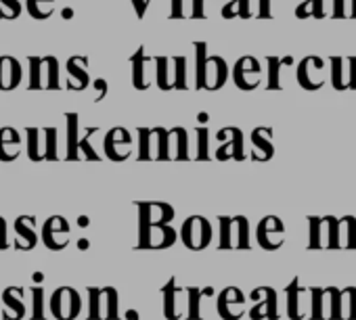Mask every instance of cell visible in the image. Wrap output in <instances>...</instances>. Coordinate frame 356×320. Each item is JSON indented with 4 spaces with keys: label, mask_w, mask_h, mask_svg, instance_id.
Listing matches in <instances>:
<instances>
[{
    "label": "cell",
    "mask_w": 356,
    "mask_h": 320,
    "mask_svg": "<svg viewBox=\"0 0 356 320\" xmlns=\"http://www.w3.org/2000/svg\"><path fill=\"white\" fill-rule=\"evenodd\" d=\"M61 65L53 55L28 57V90H59Z\"/></svg>",
    "instance_id": "1"
},
{
    "label": "cell",
    "mask_w": 356,
    "mask_h": 320,
    "mask_svg": "<svg viewBox=\"0 0 356 320\" xmlns=\"http://www.w3.org/2000/svg\"><path fill=\"white\" fill-rule=\"evenodd\" d=\"M28 134V157L32 162H53L57 157V128H26Z\"/></svg>",
    "instance_id": "2"
},
{
    "label": "cell",
    "mask_w": 356,
    "mask_h": 320,
    "mask_svg": "<svg viewBox=\"0 0 356 320\" xmlns=\"http://www.w3.org/2000/svg\"><path fill=\"white\" fill-rule=\"evenodd\" d=\"M90 291V320H118L120 312H118V291L113 287H105V289H88Z\"/></svg>",
    "instance_id": "3"
},
{
    "label": "cell",
    "mask_w": 356,
    "mask_h": 320,
    "mask_svg": "<svg viewBox=\"0 0 356 320\" xmlns=\"http://www.w3.org/2000/svg\"><path fill=\"white\" fill-rule=\"evenodd\" d=\"M181 241L193 251L206 249L212 241V224L208 222V218H204V216L187 218L181 228Z\"/></svg>",
    "instance_id": "4"
},
{
    "label": "cell",
    "mask_w": 356,
    "mask_h": 320,
    "mask_svg": "<svg viewBox=\"0 0 356 320\" xmlns=\"http://www.w3.org/2000/svg\"><path fill=\"white\" fill-rule=\"evenodd\" d=\"M49 308L57 320H76L82 310V299L74 287H59L51 295Z\"/></svg>",
    "instance_id": "5"
},
{
    "label": "cell",
    "mask_w": 356,
    "mask_h": 320,
    "mask_svg": "<svg viewBox=\"0 0 356 320\" xmlns=\"http://www.w3.org/2000/svg\"><path fill=\"white\" fill-rule=\"evenodd\" d=\"M176 243L172 224H138V249H168Z\"/></svg>",
    "instance_id": "6"
},
{
    "label": "cell",
    "mask_w": 356,
    "mask_h": 320,
    "mask_svg": "<svg viewBox=\"0 0 356 320\" xmlns=\"http://www.w3.org/2000/svg\"><path fill=\"white\" fill-rule=\"evenodd\" d=\"M161 295L165 320H181L187 314V289L178 287L174 276L161 287Z\"/></svg>",
    "instance_id": "7"
},
{
    "label": "cell",
    "mask_w": 356,
    "mask_h": 320,
    "mask_svg": "<svg viewBox=\"0 0 356 320\" xmlns=\"http://www.w3.org/2000/svg\"><path fill=\"white\" fill-rule=\"evenodd\" d=\"M70 222L63 216H51L44 224H42V243L44 247H49L51 251H61L70 245Z\"/></svg>",
    "instance_id": "8"
},
{
    "label": "cell",
    "mask_w": 356,
    "mask_h": 320,
    "mask_svg": "<svg viewBox=\"0 0 356 320\" xmlns=\"http://www.w3.org/2000/svg\"><path fill=\"white\" fill-rule=\"evenodd\" d=\"M256 239L258 245L266 251H275L285 241V224L277 216H266L256 226Z\"/></svg>",
    "instance_id": "9"
},
{
    "label": "cell",
    "mask_w": 356,
    "mask_h": 320,
    "mask_svg": "<svg viewBox=\"0 0 356 320\" xmlns=\"http://www.w3.org/2000/svg\"><path fill=\"white\" fill-rule=\"evenodd\" d=\"M103 151L111 162H124L132 155V136L126 128H111L105 134Z\"/></svg>",
    "instance_id": "10"
},
{
    "label": "cell",
    "mask_w": 356,
    "mask_h": 320,
    "mask_svg": "<svg viewBox=\"0 0 356 320\" xmlns=\"http://www.w3.org/2000/svg\"><path fill=\"white\" fill-rule=\"evenodd\" d=\"M233 80L241 90H254L262 80V65L256 57H241L233 67Z\"/></svg>",
    "instance_id": "11"
},
{
    "label": "cell",
    "mask_w": 356,
    "mask_h": 320,
    "mask_svg": "<svg viewBox=\"0 0 356 320\" xmlns=\"http://www.w3.org/2000/svg\"><path fill=\"white\" fill-rule=\"evenodd\" d=\"M323 67H325V61L321 57H316V55L304 57V61L298 63V71H296L298 84L304 90H318V88H323V84H325Z\"/></svg>",
    "instance_id": "12"
},
{
    "label": "cell",
    "mask_w": 356,
    "mask_h": 320,
    "mask_svg": "<svg viewBox=\"0 0 356 320\" xmlns=\"http://www.w3.org/2000/svg\"><path fill=\"white\" fill-rule=\"evenodd\" d=\"M67 69V82L65 88L72 92H82L90 86V76H88V57L84 55H74L65 63Z\"/></svg>",
    "instance_id": "13"
},
{
    "label": "cell",
    "mask_w": 356,
    "mask_h": 320,
    "mask_svg": "<svg viewBox=\"0 0 356 320\" xmlns=\"http://www.w3.org/2000/svg\"><path fill=\"white\" fill-rule=\"evenodd\" d=\"M218 314L225 320H239L245 314V295L239 287H227L218 297Z\"/></svg>",
    "instance_id": "14"
},
{
    "label": "cell",
    "mask_w": 356,
    "mask_h": 320,
    "mask_svg": "<svg viewBox=\"0 0 356 320\" xmlns=\"http://www.w3.org/2000/svg\"><path fill=\"white\" fill-rule=\"evenodd\" d=\"M262 297V301H256L254 310L250 312L252 320H279L277 310V291L273 287H258L252 293V299Z\"/></svg>",
    "instance_id": "15"
},
{
    "label": "cell",
    "mask_w": 356,
    "mask_h": 320,
    "mask_svg": "<svg viewBox=\"0 0 356 320\" xmlns=\"http://www.w3.org/2000/svg\"><path fill=\"white\" fill-rule=\"evenodd\" d=\"M138 208V224H170L174 220V208L163 201H140Z\"/></svg>",
    "instance_id": "16"
},
{
    "label": "cell",
    "mask_w": 356,
    "mask_h": 320,
    "mask_svg": "<svg viewBox=\"0 0 356 320\" xmlns=\"http://www.w3.org/2000/svg\"><path fill=\"white\" fill-rule=\"evenodd\" d=\"M24 80V67L17 57L11 55H0V90L11 92L19 88Z\"/></svg>",
    "instance_id": "17"
},
{
    "label": "cell",
    "mask_w": 356,
    "mask_h": 320,
    "mask_svg": "<svg viewBox=\"0 0 356 320\" xmlns=\"http://www.w3.org/2000/svg\"><path fill=\"white\" fill-rule=\"evenodd\" d=\"M229 78V65L222 57L212 55L208 57L206 63V71H204V82H202V90H218L227 84Z\"/></svg>",
    "instance_id": "18"
},
{
    "label": "cell",
    "mask_w": 356,
    "mask_h": 320,
    "mask_svg": "<svg viewBox=\"0 0 356 320\" xmlns=\"http://www.w3.org/2000/svg\"><path fill=\"white\" fill-rule=\"evenodd\" d=\"M287 293V314L291 320H304L306 318V299L310 295V289L300 285V278L296 276L289 287L285 289Z\"/></svg>",
    "instance_id": "19"
},
{
    "label": "cell",
    "mask_w": 356,
    "mask_h": 320,
    "mask_svg": "<svg viewBox=\"0 0 356 320\" xmlns=\"http://www.w3.org/2000/svg\"><path fill=\"white\" fill-rule=\"evenodd\" d=\"M130 63H132V86L136 90H147L151 84H153V76L147 74V67L155 63V59L147 57L145 55V47H140L132 57H130Z\"/></svg>",
    "instance_id": "20"
},
{
    "label": "cell",
    "mask_w": 356,
    "mask_h": 320,
    "mask_svg": "<svg viewBox=\"0 0 356 320\" xmlns=\"http://www.w3.org/2000/svg\"><path fill=\"white\" fill-rule=\"evenodd\" d=\"M22 155V136L19 130L5 126L0 128V162H15V159Z\"/></svg>",
    "instance_id": "21"
},
{
    "label": "cell",
    "mask_w": 356,
    "mask_h": 320,
    "mask_svg": "<svg viewBox=\"0 0 356 320\" xmlns=\"http://www.w3.org/2000/svg\"><path fill=\"white\" fill-rule=\"evenodd\" d=\"M34 224H36V218L34 216H19L15 220L13 226H15V237H17V241H15V247L17 249L28 251V249H34L36 247L38 235H36Z\"/></svg>",
    "instance_id": "22"
},
{
    "label": "cell",
    "mask_w": 356,
    "mask_h": 320,
    "mask_svg": "<svg viewBox=\"0 0 356 320\" xmlns=\"http://www.w3.org/2000/svg\"><path fill=\"white\" fill-rule=\"evenodd\" d=\"M5 303V320H22L26 316V301H24V289L22 287H9L3 293Z\"/></svg>",
    "instance_id": "23"
},
{
    "label": "cell",
    "mask_w": 356,
    "mask_h": 320,
    "mask_svg": "<svg viewBox=\"0 0 356 320\" xmlns=\"http://www.w3.org/2000/svg\"><path fill=\"white\" fill-rule=\"evenodd\" d=\"M273 138V130L270 128H256L252 132V159L256 162H268V159L275 155V149L270 144Z\"/></svg>",
    "instance_id": "24"
},
{
    "label": "cell",
    "mask_w": 356,
    "mask_h": 320,
    "mask_svg": "<svg viewBox=\"0 0 356 320\" xmlns=\"http://www.w3.org/2000/svg\"><path fill=\"white\" fill-rule=\"evenodd\" d=\"M229 134H231V140H225V144L218 146L216 151V159H241L245 157V151H243V132L239 128H229Z\"/></svg>",
    "instance_id": "25"
},
{
    "label": "cell",
    "mask_w": 356,
    "mask_h": 320,
    "mask_svg": "<svg viewBox=\"0 0 356 320\" xmlns=\"http://www.w3.org/2000/svg\"><path fill=\"white\" fill-rule=\"evenodd\" d=\"M214 295V289L212 287H206V289H200V287H187V318L189 320H202L204 314H202V301L204 297H212Z\"/></svg>",
    "instance_id": "26"
},
{
    "label": "cell",
    "mask_w": 356,
    "mask_h": 320,
    "mask_svg": "<svg viewBox=\"0 0 356 320\" xmlns=\"http://www.w3.org/2000/svg\"><path fill=\"white\" fill-rule=\"evenodd\" d=\"M155 84L159 90H174L172 57H155Z\"/></svg>",
    "instance_id": "27"
},
{
    "label": "cell",
    "mask_w": 356,
    "mask_h": 320,
    "mask_svg": "<svg viewBox=\"0 0 356 320\" xmlns=\"http://www.w3.org/2000/svg\"><path fill=\"white\" fill-rule=\"evenodd\" d=\"M65 121H67V157L65 159H80V151H78V142H80V115L78 113H65Z\"/></svg>",
    "instance_id": "28"
},
{
    "label": "cell",
    "mask_w": 356,
    "mask_h": 320,
    "mask_svg": "<svg viewBox=\"0 0 356 320\" xmlns=\"http://www.w3.org/2000/svg\"><path fill=\"white\" fill-rule=\"evenodd\" d=\"M268 63V90H281L283 82H281V67H287L293 63V57H266Z\"/></svg>",
    "instance_id": "29"
},
{
    "label": "cell",
    "mask_w": 356,
    "mask_h": 320,
    "mask_svg": "<svg viewBox=\"0 0 356 320\" xmlns=\"http://www.w3.org/2000/svg\"><path fill=\"white\" fill-rule=\"evenodd\" d=\"M28 15L36 22L51 19L55 13V0H26Z\"/></svg>",
    "instance_id": "30"
},
{
    "label": "cell",
    "mask_w": 356,
    "mask_h": 320,
    "mask_svg": "<svg viewBox=\"0 0 356 320\" xmlns=\"http://www.w3.org/2000/svg\"><path fill=\"white\" fill-rule=\"evenodd\" d=\"M343 67H346L343 57H331V84L335 90H350V84H348L350 69H343Z\"/></svg>",
    "instance_id": "31"
},
{
    "label": "cell",
    "mask_w": 356,
    "mask_h": 320,
    "mask_svg": "<svg viewBox=\"0 0 356 320\" xmlns=\"http://www.w3.org/2000/svg\"><path fill=\"white\" fill-rule=\"evenodd\" d=\"M323 239H325V247L329 249H337L341 247V239H339V220L335 216H325L323 218Z\"/></svg>",
    "instance_id": "32"
},
{
    "label": "cell",
    "mask_w": 356,
    "mask_h": 320,
    "mask_svg": "<svg viewBox=\"0 0 356 320\" xmlns=\"http://www.w3.org/2000/svg\"><path fill=\"white\" fill-rule=\"evenodd\" d=\"M155 157V130L140 128L138 130V159H153Z\"/></svg>",
    "instance_id": "33"
},
{
    "label": "cell",
    "mask_w": 356,
    "mask_h": 320,
    "mask_svg": "<svg viewBox=\"0 0 356 320\" xmlns=\"http://www.w3.org/2000/svg\"><path fill=\"white\" fill-rule=\"evenodd\" d=\"M170 138L176 142V151L172 159H189V136L185 128H172L170 130Z\"/></svg>",
    "instance_id": "34"
},
{
    "label": "cell",
    "mask_w": 356,
    "mask_h": 320,
    "mask_svg": "<svg viewBox=\"0 0 356 320\" xmlns=\"http://www.w3.org/2000/svg\"><path fill=\"white\" fill-rule=\"evenodd\" d=\"M220 247L231 249L235 247V218L233 216H220Z\"/></svg>",
    "instance_id": "35"
},
{
    "label": "cell",
    "mask_w": 356,
    "mask_h": 320,
    "mask_svg": "<svg viewBox=\"0 0 356 320\" xmlns=\"http://www.w3.org/2000/svg\"><path fill=\"white\" fill-rule=\"evenodd\" d=\"M155 130V159H170V130L165 128H153Z\"/></svg>",
    "instance_id": "36"
},
{
    "label": "cell",
    "mask_w": 356,
    "mask_h": 320,
    "mask_svg": "<svg viewBox=\"0 0 356 320\" xmlns=\"http://www.w3.org/2000/svg\"><path fill=\"white\" fill-rule=\"evenodd\" d=\"M174 69V90H187V59L185 57H172Z\"/></svg>",
    "instance_id": "37"
},
{
    "label": "cell",
    "mask_w": 356,
    "mask_h": 320,
    "mask_svg": "<svg viewBox=\"0 0 356 320\" xmlns=\"http://www.w3.org/2000/svg\"><path fill=\"white\" fill-rule=\"evenodd\" d=\"M323 13V0H302L296 9V17L298 19H306V17H316L321 19Z\"/></svg>",
    "instance_id": "38"
},
{
    "label": "cell",
    "mask_w": 356,
    "mask_h": 320,
    "mask_svg": "<svg viewBox=\"0 0 356 320\" xmlns=\"http://www.w3.org/2000/svg\"><path fill=\"white\" fill-rule=\"evenodd\" d=\"M235 218V247L248 249L250 247V222L245 216H233Z\"/></svg>",
    "instance_id": "39"
},
{
    "label": "cell",
    "mask_w": 356,
    "mask_h": 320,
    "mask_svg": "<svg viewBox=\"0 0 356 320\" xmlns=\"http://www.w3.org/2000/svg\"><path fill=\"white\" fill-rule=\"evenodd\" d=\"M208 44L206 42H195V88L202 90V82H204V71H206V63H208Z\"/></svg>",
    "instance_id": "40"
},
{
    "label": "cell",
    "mask_w": 356,
    "mask_h": 320,
    "mask_svg": "<svg viewBox=\"0 0 356 320\" xmlns=\"http://www.w3.org/2000/svg\"><path fill=\"white\" fill-rule=\"evenodd\" d=\"M341 312L346 320H356V287L341 291Z\"/></svg>",
    "instance_id": "41"
},
{
    "label": "cell",
    "mask_w": 356,
    "mask_h": 320,
    "mask_svg": "<svg viewBox=\"0 0 356 320\" xmlns=\"http://www.w3.org/2000/svg\"><path fill=\"white\" fill-rule=\"evenodd\" d=\"M222 17L225 19H233V17H250V0H231V3L222 9Z\"/></svg>",
    "instance_id": "42"
},
{
    "label": "cell",
    "mask_w": 356,
    "mask_h": 320,
    "mask_svg": "<svg viewBox=\"0 0 356 320\" xmlns=\"http://www.w3.org/2000/svg\"><path fill=\"white\" fill-rule=\"evenodd\" d=\"M335 19H352L356 17V0H333V13Z\"/></svg>",
    "instance_id": "43"
},
{
    "label": "cell",
    "mask_w": 356,
    "mask_h": 320,
    "mask_svg": "<svg viewBox=\"0 0 356 320\" xmlns=\"http://www.w3.org/2000/svg\"><path fill=\"white\" fill-rule=\"evenodd\" d=\"M323 297H325V289L312 287L310 289V318L312 320H321L325 318V308H323Z\"/></svg>",
    "instance_id": "44"
},
{
    "label": "cell",
    "mask_w": 356,
    "mask_h": 320,
    "mask_svg": "<svg viewBox=\"0 0 356 320\" xmlns=\"http://www.w3.org/2000/svg\"><path fill=\"white\" fill-rule=\"evenodd\" d=\"M308 222H310V243H308V247L310 249L325 247V239H323V218L310 216Z\"/></svg>",
    "instance_id": "45"
},
{
    "label": "cell",
    "mask_w": 356,
    "mask_h": 320,
    "mask_svg": "<svg viewBox=\"0 0 356 320\" xmlns=\"http://www.w3.org/2000/svg\"><path fill=\"white\" fill-rule=\"evenodd\" d=\"M327 295H329V318L331 320H343V312H341V291L335 289V287H329L325 289Z\"/></svg>",
    "instance_id": "46"
},
{
    "label": "cell",
    "mask_w": 356,
    "mask_h": 320,
    "mask_svg": "<svg viewBox=\"0 0 356 320\" xmlns=\"http://www.w3.org/2000/svg\"><path fill=\"white\" fill-rule=\"evenodd\" d=\"M339 226H341V230H346V243H343V247H348V249H356V218L354 216H343L341 220H339Z\"/></svg>",
    "instance_id": "47"
},
{
    "label": "cell",
    "mask_w": 356,
    "mask_h": 320,
    "mask_svg": "<svg viewBox=\"0 0 356 320\" xmlns=\"http://www.w3.org/2000/svg\"><path fill=\"white\" fill-rule=\"evenodd\" d=\"M22 11V0H0V19H17Z\"/></svg>",
    "instance_id": "48"
},
{
    "label": "cell",
    "mask_w": 356,
    "mask_h": 320,
    "mask_svg": "<svg viewBox=\"0 0 356 320\" xmlns=\"http://www.w3.org/2000/svg\"><path fill=\"white\" fill-rule=\"evenodd\" d=\"M97 130H99V128H95V126H92V128H86L84 134H82V138H80V142H78V151L84 153L86 159H95V162H97V159H101V157L97 155V151L90 146V138L97 134Z\"/></svg>",
    "instance_id": "49"
},
{
    "label": "cell",
    "mask_w": 356,
    "mask_h": 320,
    "mask_svg": "<svg viewBox=\"0 0 356 320\" xmlns=\"http://www.w3.org/2000/svg\"><path fill=\"white\" fill-rule=\"evenodd\" d=\"M197 138H200V144H197V159H210L208 157V128H197Z\"/></svg>",
    "instance_id": "50"
},
{
    "label": "cell",
    "mask_w": 356,
    "mask_h": 320,
    "mask_svg": "<svg viewBox=\"0 0 356 320\" xmlns=\"http://www.w3.org/2000/svg\"><path fill=\"white\" fill-rule=\"evenodd\" d=\"M92 88L97 90V94H95V103H101L105 96H107V82L103 80V78H97L95 82H92Z\"/></svg>",
    "instance_id": "51"
},
{
    "label": "cell",
    "mask_w": 356,
    "mask_h": 320,
    "mask_svg": "<svg viewBox=\"0 0 356 320\" xmlns=\"http://www.w3.org/2000/svg\"><path fill=\"white\" fill-rule=\"evenodd\" d=\"M348 69H350V76H348L350 90H356V57H348Z\"/></svg>",
    "instance_id": "52"
},
{
    "label": "cell",
    "mask_w": 356,
    "mask_h": 320,
    "mask_svg": "<svg viewBox=\"0 0 356 320\" xmlns=\"http://www.w3.org/2000/svg\"><path fill=\"white\" fill-rule=\"evenodd\" d=\"M183 5H185V0H172V11H170L172 19H181L185 15L183 13Z\"/></svg>",
    "instance_id": "53"
},
{
    "label": "cell",
    "mask_w": 356,
    "mask_h": 320,
    "mask_svg": "<svg viewBox=\"0 0 356 320\" xmlns=\"http://www.w3.org/2000/svg\"><path fill=\"white\" fill-rule=\"evenodd\" d=\"M9 243H7V222L5 218L0 216V249H7Z\"/></svg>",
    "instance_id": "54"
},
{
    "label": "cell",
    "mask_w": 356,
    "mask_h": 320,
    "mask_svg": "<svg viewBox=\"0 0 356 320\" xmlns=\"http://www.w3.org/2000/svg\"><path fill=\"white\" fill-rule=\"evenodd\" d=\"M134 11H136V17H143L145 11H147V5H149V0H130Z\"/></svg>",
    "instance_id": "55"
},
{
    "label": "cell",
    "mask_w": 356,
    "mask_h": 320,
    "mask_svg": "<svg viewBox=\"0 0 356 320\" xmlns=\"http://www.w3.org/2000/svg\"><path fill=\"white\" fill-rule=\"evenodd\" d=\"M191 17L193 19L206 17V13H204V0H193V13H191Z\"/></svg>",
    "instance_id": "56"
},
{
    "label": "cell",
    "mask_w": 356,
    "mask_h": 320,
    "mask_svg": "<svg viewBox=\"0 0 356 320\" xmlns=\"http://www.w3.org/2000/svg\"><path fill=\"white\" fill-rule=\"evenodd\" d=\"M260 17H270V0H260Z\"/></svg>",
    "instance_id": "57"
},
{
    "label": "cell",
    "mask_w": 356,
    "mask_h": 320,
    "mask_svg": "<svg viewBox=\"0 0 356 320\" xmlns=\"http://www.w3.org/2000/svg\"><path fill=\"white\" fill-rule=\"evenodd\" d=\"M61 17H63L65 22L74 19V9H72V7H63V9H61Z\"/></svg>",
    "instance_id": "58"
},
{
    "label": "cell",
    "mask_w": 356,
    "mask_h": 320,
    "mask_svg": "<svg viewBox=\"0 0 356 320\" xmlns=\"http://www.w3.org/2000/svg\"><path fill=\"white\" fill-rule=\"evenodd\" d=\"M208 119H210V115H208V113H197V121H200V124H206Z\"/></svg>",
    "instance_id": "59"
},
{
    "label": "cell",
    "mask_w": 356,
    "mask_h": 320,
    "mask_svg": "<svg viewBox=\"0 0 356 320\" xmlns=\"http://www.w3.org/2000/svg\"><path fill=\"white\" fill-rule=\"evenodd\" d=\"M126 318H128V320H138V314H136L134 310H128V312H126Z\"/></svg>",
    "instance_id": "60"
},
{
    "label": "cell",
    "mask_w": 356,
    "mask_h": 320,
    "mask_svg": "<svg viewBox=\"0 0 356 320\" xmlns=\"http://www.w3.org/2000/svg\"><path fill=\"white\" fill-rule=\"evenodd\" d=\"M78 224H80L82 228H86V226H88V218H86V216H80V218H78Z\"/></svg>",
    "instance_id": "61"
},
{
    "label": "cell",
    "mask_w": 356,
    "mask_h": 320,
    "mask_svg": "<svg viewBox=\"0 0 356 320\" xmlns=\"http://www.w3.org/2000/svg\"><path fill=\"white\" fill-rule=\"evenodd\" d=\"M78 245H80V249H88V241H86V239H80Z\"/></svg>",
    "instance_id": "62"
}]
</instances>
